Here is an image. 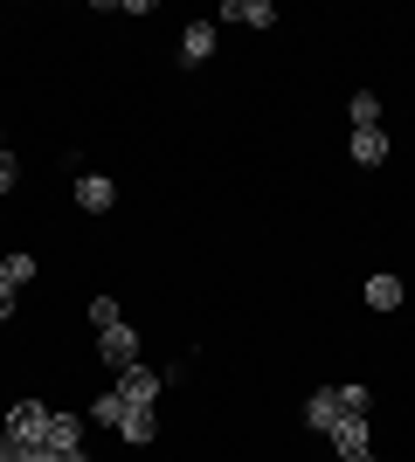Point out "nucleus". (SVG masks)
Instances as JSON below:
<instances>
[{"mask_svg": "<svg viewBox=\"0 0 415 462\" xmlns=\"http://www.w3.org/2000/svg\"><path fill=\"white\" fill-rule=\"evenodd\" d=\"M159 386H166V380H159L153 366H125V373H118V393H125V407H153V401H159Z\"/></svg>", "mask_w": 415, "mask_h": 462, "instance_id": "5", "label": "nucleus"}, {"mask_svg": "<svg viewBox=\"0 0 415 462\" xmlns=\"http://www.w3.org/2000/svg\"><path fill=\"white\" fill-rule=\"evenodd\" d=\"M21 462H90V456H56V448H21Z\"/></svg>", "mask_w": 415, "mask_h": 462, "instance_id": "19", "label": "nucleus"}, {"mask_svg": "<svg viewBox=\"0 0 415 462\" xmlns=\"http://www.w3.org/2000/svg\"><path fill=\"white\" fill-rule=\"evenodd\" d=\"M98 359H104V366H111V373L138 366V331L125 325V318H118V325H104V331H98Z\"/></svg>", "mask_w": 415, "mask_h": 462, "instance_id": "3", "label": "nucleus"}, {"mask_svg": "<svg viewBox=\"0 0 415 462\" xmlns=\"http://www.w3.org/2000/svg\"><path fill=\"white\" fill-rule=\"evenodd\" d=\"M83 428H90V414L56 407V414H49V442H42V448H56V456H83Z\"/></svg>", "mask_w": 415, "mask_h": 462, "instance_id": "4", "label": "nucleus"}, {"mask_svg": "<svg viewBox=\"0 0 415 462\" xmlns=\"http://www.w3.org/2000/svg\"><path fill=\"white\" fill-rule=\"evenodd\" d=\"M49 414H56V407L14 401V407H7V421H0V435H7V442H21V448H42V442H49Z\"/></svg>", "mask_w": 415, "mask_h": 462, "instance_id": "1", "label": "nucleus"}, {"mask_svg": "<svg viewBox=\"0 0 415 462\" xmlns=\"http://www.w3.org/2000/svg\"><path fill=\"white\" fill-rule=\"evenodd\" d=\"M0 152H7V138H0Z\"/></svg>", "mask_w": 415, "mask_h": 462, "instance_id": "23", "label": "nucleus"}, {"mask_svg": "<svg viewBox=\"0 0 415 462\" xmlns=\"http://www.w3.org/2000/svg\"><path fill=\"white\" fill-rule=\"evenodd\" d=\"M346 152H354V166H381V159H388V132H354Z\"/></svg>", "mask_w": 415, "mask_h": 462, "instance_id": "14", "label": "nucleus"}, {"mask_svg": "<svg viewBox=\"0 0 415 462\" xmlns=\"http://www.w3.org/2000/svg\"><path fill=\"white\" fill-rule=\"evenodd\" d=\"M0 283L28 290V283H35V255H28V249H7V255H0Z\"/></svg>", "mask_w": 415, "mask_h": 462, "instance_id": "12", "label": "nucleus"}, {"mask_svg": "<svg viewBox=\"0 0 415 462\" xmlns=\"http://www.w3.org/2000/svg\"><path fill=\"white\" fill-rule=\"evenodd\" d=\"M118 318H125V310H118V297H90V325H118Z\"/></svg>", "mask_w": 415, "mask_h": 462, "instance_id": "17", "label": "nucleus"}, {"mask_svg": "<svg viewBox=\"0 0 415 462\" xmlns=\"http://www.w3.org/2000/svg\"><path fill=\"white\" fill-rule=\"evenodd\" d=\"M325 442H333L339 462H360L367 448H374V428H367V414H339V421L325 428Z\"/></svg>", "mask_w": 415, "mask_h": 462, "instance_id": "2", "label": "nucleus"}, {"mask_svg": "<svg viewBox=\"0 0 415 462\" xmlns=\"http://www.w3.org/2000/svg\"><path fill=\"white\" fill-rule=\"evenodd\" d=\"M125 414H132V407H125V393H118V386L90 401V421H98V428H111V435H118V428H125Z\"/></svg>", "mask_w": 415, "mask_h": 462, "instance_id": "11", "label": "nucleus"}, {"mask_svg": "<svg viewBox=\"0 0 415 462\" xmlns=\"http://www.w3.org/2000/svg\"><path fill=\"white\" fill-rule=\"evenodd\" d=\"M0 462H21V442H7V435H0Z\"/></svg>", "mask_w": 415, "mask_h": 462, "instance_id": "21", "label": "nucleus"}, {"mask_svg": "<svg viewBox=\"0 0 415 462\" xmlns=\"http://www.w3.org/2000/svg\"><path fill=\"white\" fill-rule=\"evenodd\" d=\"M333 421H339V393H333V386H318L312 401H305V428H318V435H325Z\"/></svg>", "mask_w": 415, "mask_h": 462, "instance_id": "10", "label": "nucleus"}, {"mask_svg": "<svg viewBox=\"0 0 415 462\" xmlns=\"http://www.w3.org/2000/svg\"><path fill=\"white\" fill-rule=\"evenodd\" d=\"M360 462H374V448H367V456H360Z\"/></svg>", "mask_w": 415, "mask_h": 462, "instance_id": "22", "label": "nucleus"}, {"mask_svg": "<svg viewBox=\"0 0 415 462\" xmlns=\"http://www.w3.org/2000/svg\"><path fill=\"white\" fill-rule=\"evenodd\" d=\"M401 297H409V290H401V276H395V270L367 276V304H374V310H401Z\"/></svg>", "mask_w": 415, "mask_h": 462, "instance_id": "8", "label": "nucleus"}, {"mask_svg": "<svg viewBox=\"0 0 415 462\" xmlns=\"http://www.w3.org/2000/svg\"><path fill=\"white\" fill-rule=\"evenodd\" d=\"M208 56H215V21H187V35H180V62L201 69Z\"/></svg>", "mask_w": 415, "mask_h": 462, "instance_id": "6", "label": "nucleus"}, {"mask_svg": "<svg viewBox=\"0 0 415 462\" xmlns=\"http://www.w3.org/2000/svg\"><path fill=\"white\" fill-rule=\"evenodd\" d=\"M354 132H381V97L374 90H354Z\"/></svg>", "mask_w": 415, "mask_h": 462, "instance_id": "15", "label": "nucleus"}, {"mask_svg": "<svg viewBox=\"0 0 415 462\" xmlns=\"http://www.w3.org/2000/svg\"><path fill=\"white\" fill-rule=\"evenodd\" d=\"M111 200H118V187H111L104 173H83L77 180V208L83 214H111Z\"/></svg>", "mask_w": 415, "mask_h": 462, "instance_id": "7", "label": "nucleus"}, {"mask_svg": "<svg viewBox=\"0 0 415 462\" xmlns=\"http://www.w3.org/2000/svg\"><path fill=\"white\" fill-rule=\"evenodd\" d=\"M222 21H250V28H270L277 7H270V0H222Z\"/></svg>", "mask_w": 415, "mask_h": 462, "instance_id": "9", "label": "nucleus"}, {"mask_svg": "<svg viewBox=\"0 0 415 462\" xmlns=\"http://www.w3.org/2000/svg\"><path fill=\"white\" fill-rule=\"evenodd\" d=\"M14 180H21V159H14V152H0V193H14Z\"/></svg>", "mask_w": 415, "mask_h": 462, "instance_id": "18", "label": "nucleus"}, {"mask_svg": "<svg viewBox=\"0 0 415 462\" xmlns=\"http://www.w3.org/2000/svg\"><path fill=\"white\" fill-rule=\"evenodd\" d=\"M14 304H21V290H14V283H0V318H14Z\"/></svg>", "mask_w": 415, "mask_h": 462, "instance_id": "20", "label": "nucleus"}, {"mask_svg": "<svg viewBox=\"0 0 415 462\" xmlns=\"http://www.w3.org/2000/svg\"><path fill=\"white\" fill-rule=\"evenodd\" d=\"M333 393H339V414H367V407H374L367 386H333Z\"/></svg>", "mask_w": 415, "mask_h": 462, "instance_id": "16", "label": "nucleus"}, {"mask_svg": "<svg viewBox=\"0 0 415 462\" xmlns=\"http://www.w3.org/2000/svg\"><path fill=\"white\" fill-rule=\"evenodd\" d=\"M118 435H125V442H132V448H146V442H153V435H159V414H153V407H132Z\"/></svg>", "mask_w": 415, "mask_h": 462, "instance_id": "13", "label": "nucleus"}]
</instances>
